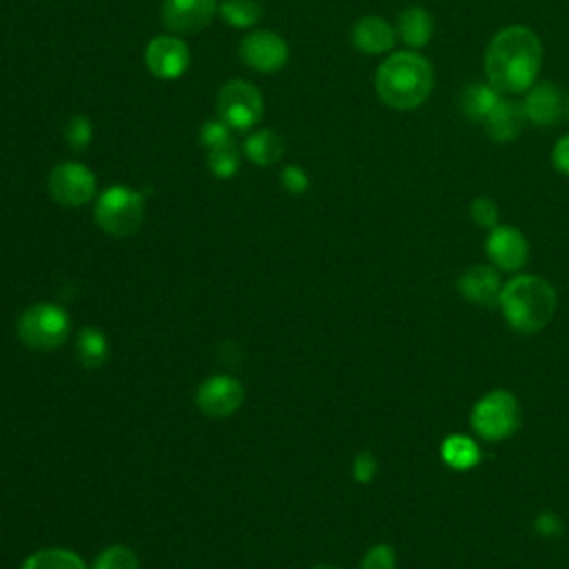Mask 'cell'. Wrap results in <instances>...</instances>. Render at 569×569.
I'll list each match as a JSON object with an SVG mask.
<instances>
[{"label":"cell","mask_w":569,"mask_h":569,"mask_svg":"<svg viewBox=\"0 0 569 569\" xmlns=\"http://www.w3.org/2000/svg\"><path fill=\"white\" fill-rule=\"evenodd\" d=\"M245 403V388L239 378L229 374H216L205 378L197 390V407L203 416L223 420L233 416Z\"/></svg>","instance_id":"9c48e42d"},{"label":"cell","mask_w":569,"mask_h":569,"mask_svg":"<svg viewBox=\"0 0 569 569\" xmlns=\"http://www.w3.org/2000/svg\"><path fill=\"white\" fill-rule=\"evenodd\" d=\"M280 185L290 197H303L309 192L312 180L301 165H288L280 172Z\"/></svg>","instance_id":"f546056e"},{"label":"cell","mask_w":569,"mask_h":569,"mask_svg":"<svg viewBox=\"0 0 569 569\" xmlns=\"http://www.w3.org/2000/svg\"><path fill=\"white\" fill-rule=\"evenodd\" d=\"M72 331L69 314L54 303L27 307L16 323L18 341L34 352H54L65 345Z\"/></svg>","instance_id":"5b68a950"},{"label":"cell","mask_w":569,"mask_h":569,"mask_svg":"<svg viewBox=\"0 0 569 569\" xmlns=\"http://www.w3.org/2000/svg\"><path fill=\"white\" fill-rule=\"evenodd\" d=\"M485 252L490 263L498 271H520L528 265L530 258V243L526 233L511 227V225H498L492 231H488Z\"/></svg>","instance_id":"7c38bea8"},{"label":"cell","mask_w":569,"mask_h":569,"mask_svg":"<svg viewBox=\"0 0 569 569\" xmlns=\"http://www.w3.org/2000/svg\"><path fill=\"white\" fill-rule=\"evenodd\" d=\"M91 569H140L138 556L125 545H112L99 554Z\"/></svg>","instance_id":"4316f807"},{"label":"cell","mask_w":569,"mask_h":569,"mask_svg":"<svg viewBox=\"0 0 569 569\" xmlns=\"http://www.w3.org/2000/svg\"><path fill=\"white\" fill-rule=\"evenodd\" d=\"M503 97L485 80V83H469L460 91V112L473 121V123H485V118L492 114V110L498 105Z\"/></svg>","instance_id":"d6986e66"},{"label":"cell","mask_w":569,"mask_h":569,"mask_svg":"<svg viewBox=\"0 0 569 569\" xmlns=\"http://www.w3.org/2000/svg\"><path fill=\"white\" fill-rule=\"evenodd\" d=\"M456 290L471 305L498 307V296L503 290L501 271L494 265H473L458 276Z\"/></svg>","instance_id":"9a60e30c"},{"label":"cell","mask_w":569,"mask_h":569,"mask_svg":"<svg viewBox=\"0 0 569 569\" xmlns=\"http://www.w3.org/2000/svg\"><path fill=\"white\" fill-rule=\"evenodd\" d=\"M523 110L528 116V123L541 129H549L556 127L560 123V118L565 116V97H562V89L556 83L543 80L532 85L526 93H523Z\"/></svg>","instance_id":"5bb4252c"},{"label":"cell","mask_w":569,"mask_h":569,"mask_svg":"<svg viewBox=\"0 0 569 569\" xmlns=\"http://www.w3.org/2000/svg\"><path fill=\"white\" fill-rule=\"evenodd\" d=\"M434 29H437L434 16L420 5H412L399 14V23H396L399 40L407 45L412 52H418L422 47L430 45L434 38Z\"/></svg>","instance_id":"ac0fdd59"},{"label":"cell","mask_w":569,"mask_h":569,"mask_svg":"<svg viewBox=\"0 0 569 569\" xmlns=\"http://www.w3.org/2000/svg\"><path fill=\"white\" fill-rule=\"evenodd\" d=\"M534 530L543 539H558L565 532V523H562V518L556 511H543L534 520Z\"/></svg>","instance_id":"d6a6232c"},{"label":"cell","mask_w":569,"mask_h":569,"mask_svg":"<svg viewBox=\"0 0 569 569\" xmlns=\"http://www.w3.org/2000/svg\"><path fill=\"white\" fill-rule=\"evenodd\" d=\"M552 167L569 178V131L556 140V146L552 148Z\"/></svg>","instance_id":"836d02e7"},{"label":"cell","mask_w":569,"mask_h":569,"mask_svg":"<svg viewBox=\"0 0 569 569\" xmlns=\"http://www.w3.org/2000/svg\"><path fill=\"white\" fill-rule=\"evenodd\" d=\"M441 456L447 467L467 471L481 463V447L477 441L465 434H450L441 445Z\"/></svg>","instance_id":"7402d4cb"},{"label":"cell","mask_w":569,"mask_h":569,"mask_svg":"<svg viewBox=\"0 0 569 569\" xmlns=\"http://www.w3.org/2000/svg\"><path fill=\"white\" fill-rule=\"evenodd\" d=\"M216 14V0H165L161 8L163 25L176 36H192L203 31Z\"/></svg>","instance_id":"4fadbf2b"},{"label":"cell","mask_w":569,"mask_h":569,"mask_svg":"<svg viewBox=\"0 0 569 569\" xmlns=\"http://www.w3.org/2000/svg\"><path fill=\"white\" fill-rule=\"evenodd\" d=\"M93 220L114 239H127L146 220V197L127 185H112L97 199Z\"/></svg>","instance_id":"277c9868"},{"label":"cell","mask_w":569,"mask_h":569,"mask_svg":"<svg viewBox=\"0 0 569 569\" xmlns=\"http://www.w3.org/2000/svg\"><path fill=\"white\" fill-rule=\"evenodd\" d=\"M358 569H396V552L385 543L374 545L363 556Z\"/></svg>","instance_id":"4dcf8cb0"},{"label":"cell","mask_w":569,"mask_h":569,"mask_svg":"<svg viewBox=\"0 0 569 569\" xmlns=\"http://www.w3.org/2000/svg\"><path fill=\"white\" fill-rule=\"evenodd\" d=\"M207 167L218 180H229L241 169V154L236 146L207 152Z\"/></svg>","instance_id":"d4e9b609"},{"label":"cell","mask_w":569,"mask_h":569,"mask_svg":"<svg viewBox=\"0 0 569 569\" xmlns=\"http://www.w3.org/2000/svg\"><path fill=\"white\" fill-rule=\"evenodd\" d=\"M201 146L207 148V152L212 150H220V148H229L233 146V138H231V129L218 118V121H210L201 127Z\"/></svg>","instance_id":"f1b7e54d"},{"label":"cell","mask_w":569,"mask_h":569,"mask_svg":"<svg viewBox=\"0 0 569 569\" xmlns=\"http://www.w3.org/2000/svg\"><path fill=\"white\" fill-rule=\"evenodd\" d=\"M218 118L236 131H250L263 121V93L250 80H227L216 97Z\"/></svg>","instance_id":"52a82bcc"},{"label":"cell","mask_w":569,"mask_h":569,"mask_svg":"<svg viewBox=\"0 0 569 569\" xmlns=\"http://www.w3.org/2000/svg\"><path fill=\"white\" fill-rule=\"evenodd\" d=\"M554 284L536 274H516L498 296V309L516 334H539L556 314Z\"/></svg>","instance_id":"3957f363"},{"label":"cell","mask_w":569,"mask_h":569,"mask_svg":"<svg viewBox=\"0 0 569 569\" xmlns=\"http://www.w3.org/2000/svg\"><path fill=\"white\" fill-rule=\"evenodd\" d=\"M434 65L422 54L405 50L390 54L376 69L374 87L390 110H418L434 91Z\"/></svg>","instance_id":"7a4b0ae2"},{"label":"cell","mask_w":569,"mask_h":569,"mask_svg":"<svg viewBox=\"0 0 569 569\" xmlns=\"http://www.w3.org/2000/svg\"><path fill=\"white\" fill-rule=\"evenodd\" d=\"M192 63L189 47L180 36H156L146 47V65L159 80H178Z\"/></svg>","instance_id":"8fae6325"},{"label":"cell","mask_w":569,"mask_h":569,"mask_svg":"<svg viewBox=\"0 0 569 569\" xmlns=\"http://www.w3.org/2000/svg\"><path fill=\"white\" fill-rule=\"evenodd\" d=\"M99 180L87 165L67 161L59 163L47 178V192L63 207H83L97 199Z\"/></svg>","instance_id":"ba28073f"},{"label":"cell","mask_w":569,"mask_h":569,"mask_svg":"<svg viewBox=\"0 0 569 569\" xmlns=\"http://www.w3.org/2000/svg\"><path fill=\"white\" fill-rule=\"evenodd\" d=\"M543 42L526 25H509L492 36L485 50V76L501 97H523L539 83Z\"/></svg>","instance_id":"6da1fadb"},{"label":"cell","mask_w":569,"mask_h":569,"mask_svg":"<svg viewBox=\"0 0 569 569\" xmlns=\"http://www.w3.org/2000/svg\"><path fill=\"white\" fill-rule=\"evenodd\" d=\"M63 136L74 152H83L91 146V140H93V123L85 114H74L65 123Z\"/></svg>","instance_id":"484cf974"},{"label":"cell","mask_w":569,"mask_h":569,"mask_svg":"<svg viewBox=\"0 0 569 569\" xmlns=\"http://www.w3.org/2000/svg\"><path fill=\"white\" fill-rule=\"evenodd\" d=\"M469 422L473 434L488 443H498L518 432L520 422H523V409L511 392L494 390L477 401Z\"/></svg>","instance_id":"8992f818"},{"label":"cell","mask_w":569,"mask_h":569,"mask_svg":"<svg viewBox=\"0 0 569 569\" xmlns=\"http://www.w3.org/2000/svg\"><path fill=\"white\" fill-rule=\"evenodd\" d=\"M483 125L488 138L496 142V146H511V142L518 140L520 134L526 131L530 123L523 103L516 101L514 97H503Z\"/></svg>","instance_id":"2e32d148"},{"label":"cell","mask_w":569,"mask_h":569,"mask_svg":"<svg viewBox=\"0 0 569 569\" xmlns=\"http://www.w3.org/2000/svg\"><path fill=\"white\" fill-rule=\"evenodd\" d=\"M565 116L569 118V93L565 97Z\"/></svg>","instance_id":"e575fe53"},{"label":"cell","mask_w":569,"mask_h":569,"mask_svg":"<svg viewBox=\"0 0 569 569\" xmlns=\"http://www.w3.org/2000/svg\"><path fill=\"white\" fill-rule=\"evenodd\" d=\"M399 40L396 27L383 16H363L352 27V45L365 56H383L394 50Z\"/></svg>","instance_id":"e0dca14e"},{"label":"cell","mask_w":569,"mask_h":569,"mask_svg":"<svg viewBox=\"0 0 569 569\" xmlns=\"http://www.w3.org/2000/svg\"><path fill=\"white\" fill-rule=\"evenodd\" d=\"M352 473H354V481L361 483V485H369L376 473H378V460L371 452H361L356 458H354V465H352Z\"/></svg>","instance_id":"1f68e13d"},{"label":"cell","mask_w":569,"mask_h":569,"mask_svg":"<svg viewBox=\"0 0 569 569\" xmlns=\"http://www.w3.org/2000/svg\"><path fill=\"white\" fill-rule=\"evenodd\" d=\"M21 569H87V565L78 554L69 549L50 547L31 554Z\"/></svg>","instance_id":"cb8c5ba5"},{"label":"cell","mask_w":569,"mask_h":569,"mask_svg":"<svg viewBox=\"0 0 569 569\" xmlns=\"http://www.w3.org/2000/svg\"><path fill=\"white\" fill-rule=\"evenodd\" d=\"M312 569H339V567H331V565H316Z\"/></svg>","instance_id":"d590c367"},{"label":"cell","mask_w":569,"mask_h":569,"mask_svg":"<svg viewBox=\"0 0 569 569\" xmlns=\"http://www.w3.org/2000/svg\"><path fill=\"white\" fill-rule=\"evenodd\" d=\"M218 14L233 29H250L263 21L265 8L256 0H223Z\"/></svg>","instance_id":"603a6c76"},{"label":"cell","mask_w":569,"mask_h":569,"mask_svg":"<svg viewBox=\"0 0 569 569\" xmlns=\"http://www.w3.org/2000/svg\"><path fill=\"white\" fill-rule=\"evenodd\" d=\"M76 358L85 369H101L110 358V341L99 327H83L76 339Z\"/></svg>","instance_id":"44dd1931"},{"label":"cell","mask_w":569,"mask_h":569,"mask_svg":"<svg viewBox=\"0 0 569 569\" xmlns=\"http://www.w3.org/2000/svg\"><path fill=\"white\" fill-rule=\"evenodd\" d=\"M245 156L250 163L258 167H271L276 165L282 156L288 146H284V138L271 129H258L245 140Z\"/></svg>","instance_id":"ffe728a7"},{"label":"cell","mask_w":569,"mask_h":569,"mask_svg":"<svg viewBox=\"0 0 569 569\" xmlns=\"http://www.w3.org/2000/svg\"><path fill=\"white\" fill-rule=\"evenodd\" d=\"M239 56L258 74H278L290 63V45L276 31L258 29L241 40Z\"/></svg>","instance_id":"30bf717a"},{"label":"cell","mask_w":569,"mask_h":569,"mask_svg":"<svg viewBox=\"0 0 569 569\" xmlns=\"http://www.w3.org/2000/svg\"><path fill=\"white\" fill-rule=\"evenodd\" d=\"M469 216L473 220V225L492 231L494 227L501 225V210L496 205V201H492L490 197H477L469 205Z\"/></svg>","instance_id":"83f0119b"}]
</instances>
